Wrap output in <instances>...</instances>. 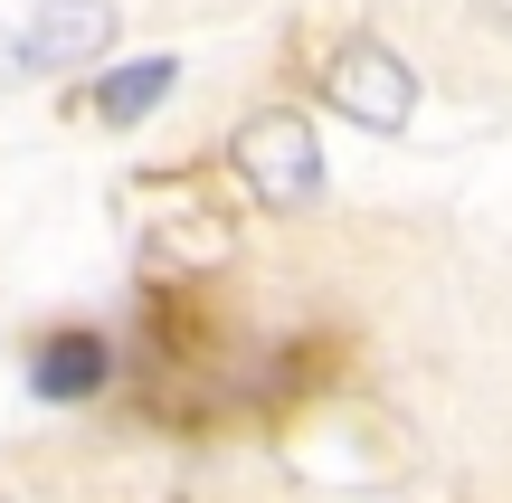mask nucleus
I'll use <instances>...</instances> for the list:
<instances>
[{
	"label": "nucleus",
	"mask_w": 512,
	"mask_h": 503,
	"mask_svg": "<svg viewBox=\"0 0 512 503\" xmlns=\"http://www.w3.org/2000/svg\"><path fill=\"white\" fill-rule=\"evenodd\" d=\"M0 503H10V494H0Z\"/></svg>",
	"instance_id": "7"
},
{
	"label": "nucleus",
	"mask_w": 512,
	"mask_h": 503,
	"mask_svg": "<svg viewBox=\"0 0 512 503\" xmlns=\"http://www.w3.org/2000/svg\"><path fill=\"white\" fill-rule=\"evenodd\" d=\"M228 162H238V181L256 200H275V209H313L323 200V143H313L304 114H247Z\"/></svg>",
	"instance_id": "1"
},
{
	"label": "nucleus",
	"mask_w": 512,
	"mask_h": 503,
	"mask_svg": "<svg viewBox=\"0 0 512 503\" xmlns=\"http://www.w3.org/2000/svg\"><path fill=\"white\" fill-rule=\"evenodd\" d=\"M475 10H484V19H494V29H503V38H512V0H475Z\"/></svg>",
	"instance_id": "6"
},
{
	"label": "nucleus",
	"mask_w": 512,
	"mask_h": 503,
	"mask_svg": "<svg viewBox=\"0 0 512 503\" xmlns=\"http://www.w3.org/2000/svg\"><path fill=\"white\" fill-rule=\"evenodd\" d=\"M323 95L370 133H399L408 114H418V76H408V57L389 48V38H342V48L323 57Z\"/></svg>",
	"instance_id": "2"
},
{
	"label": "nucleus",
	"mask_w": 512,
	"mask_h": 503,
	"mask_svg": "<svg viewBox=\"0 0 512 503\" xmlns=\"http://www.w3.org/2000/svg\"><path fill=\"white\" fill-rule=\"evenodd\" d=\"M29 380H38V399H95L114 380V342L105 333H48L29 352Z\"/></svg>",
	"instance_id": "4"
},
{
	"label": "nucleus",
	"mask_w": 512,
	"mask_h": 503,
	"mask_svg": "<svg viewBox=\"0 0 512 503\" xmlns=\"http://www.w3.org/2000/svg\"><path fill=\"white\" fill-rule=\"evenodd\" d=\"M171 86H181V67H171V57H133V67H114L105 86L86 95V114H95V124H143Z\"/></svg>",
	"instance_id": "5"
},
{
	"label": "nucleus",
	"mask_w": 512,
	"mask_h": 503,
	"mask_svg": "<svg viewBox=\"0 0 512 503\" xmlns=\"http://www.w3.org/2000/svg\"><path fill=\"white\" fill-rule=\"evenodd\" d=\"M114 29H124V19H114V0H38L19 57H29L38 76H67V67H86V57H105Z\"/></svg>",
	"instance_id": "3"
}]
</instances>
